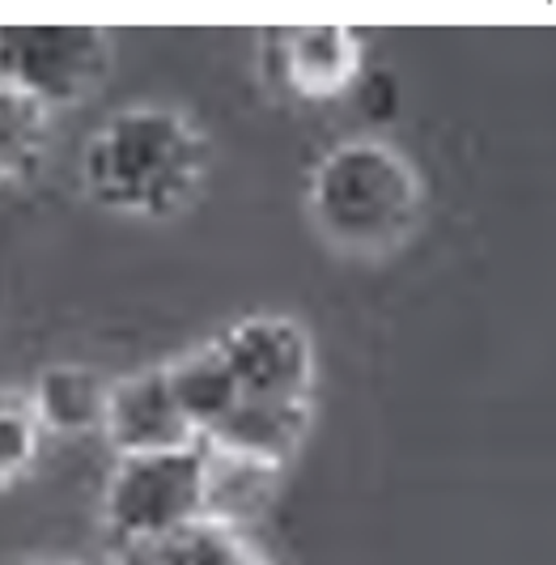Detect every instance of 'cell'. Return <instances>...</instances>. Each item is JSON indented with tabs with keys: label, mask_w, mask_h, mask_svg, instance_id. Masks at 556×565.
<instances>
[{
	"label": "cell",
	"mask_w": 556,
	"mask_h": 565,
	"mask_svg": "<svg viewBox=\"0 0 556 565\" xmlns=\"http://www.w3.org/2000/svg\"><path fill=\"white\" fill-rule=\"evenodd\" d=\"M209 162L204 132L162 103H132L94 128L77 174L94 204L124 217H170L188 209Z\"/></svg>",
	"instance_id": "cell-1"
},
{
	"label": "cell",
	"mask_w": 556,
	"mask_h": 565,
	"mask_svg": "<svg viewBox=\"0 0 556 565\" xmlns=\"http://www.w3.org/2000/svg\"><path fill=\"white\" fill-rule=\"evenodd\" d=\"M420 209L425 183L417 167L374 137L332 145L307 179L310 226L340 255L378 259L399 252L420 226Z\"/></svg>",
	"instance_id": "cell-2"
},
{
	"label": "cell",
	"mask_w": 556,
	"mask_h": 565,
	"mask_svg": "<svg viewBox=\"0 0 556 565\" xmlns=\"http://www.w3.org/2000/svg\"><path fill=\"white\" fill-rule=\"evenodd\" d=\"M209 463L204 443L183 451H149V455H115L111 481L103 493V514L119 544L162 540L209 510Z\"/></svg>",
	"instance_id": "cell-3"
},
{
	"label": "cell",
	"mask_w": 556,
	"mask_h": 565,
	"mask_svg": "<svg viewBox=\"0 0 556 565\" xmlns=\"http://www.w3.org/2000/svg\"><path fill=\"white\" fill-rule=\"evenodd\" d=\"M115 43L89 26H13L0 30V82L30 94L47 111L89 98L107 68Z\"/></svg>",
	"instance_id": "cell-4"
},
{
	"label": "cell",
	"mask_w": 556,
	"mask_h": 565,
	"mask_svg": "<svg viewBox=\"0 0 556 565\" xmlns=\"http://www.w3.org/2000/svg\"><path fill=\"white\" fill-rule=\"evenodd\" d=\"M234 374L238 404L250 408H310L314 396V340L289 315H247L213 337Z\"/></svg>",
	"instance_id": "cell-5"
},
{
	"label": "cell",
	"mask_w": 556,
	"mask_h": 565,
	"mask_svg": "<svg viewBox=\"0 0 556 565\" xmlns=\"http://www.w3.org/2000/svg\"><path fill=\"white\" fill-rule=\"evenodd\" d=\"M103 434L111 438L115 455L183 451V447L200 443L195 425L188 422L183 404L174 396L167 366L132 370V374L115 379Z\"/></svg>",
	"instance_id": "cell-6"
},
{
	"label": "cell",
	"mask_w": 556,
	"mask_h": 565,
	"mask_svg": "<svg viewBox=\"0 0 556 565\" xmlns=\"http://www.w3.org/2000/svg\"><path fill=\"white\" fill-rule=\"evenodd\" d=\"M264 56L280 85L307 103H332L349 94L362 73V43L353 30L340 26L272 30L264 39Z\"/></svg>",
	"instance_id": "cell-7"
},
{
	"label": "cell",
	"mask_w": 556,
	"mask_h": 565,
	"mask_svg": "<svg viewBox=\"0 0 556 565\" xmlns=\"http://www.w3.org/2000/svg\"><path fill=\"white\" fill-rule=\"evenodd\" d=\"M111 383L115 379H103L98 370L56 362V366L39 370L26 392L47 434H89L107 425Z\"/></svg>",
	"instance_id": "cell-8"
},
{
	"label": "cell",
	"mask_w": 556,
	"mask_h": 565,
	"mask_svg": "<svg viewBox=\"0 0 556 565\" xmlns=\"http://www.w3.org/2000/svg\"><path fill=\"white\" fill-rule=\"evenodd\" d=\"M204 463H209V481H204L209 510H204V519H217V523L238 527V532L268 510V502L277 498L280 472H285L277 463L222 451V447H209V443H204Z\"/></svg>",
	"instance_id": "cell-9"
},
{
	"label": "cell",
	"mask_w": 556,
	"mask_h": 565,
	"mask_svg": "<svg viewBox=\"0 0 556 565\" xmlns=\"http://www.w3.org/2000/svg\"><path fill=\"white\" fill-rule=\"evenodd\" d=\"M115 565H268L238 527L195 519L188 527L145 544H119Z\"/></svg>",
	"instance_id": "cell-10"
},
{
	"label": "cell",
	"mask_w": 556,
	"mask_h": 565,
	"mask_svg": "<svg viewBox=\"0 0 556 565\" xmlns=\"http://www.w3.org/2000/svg\"><path fill=\"white\" fill-rule=\"evenodd\" d=\"M167 370H170V383H174V396H179L188 422L195 425V434L204 443L238 408L234 374L222 362V353H217L213 340L192 349V353H183V358H174V362H167Z\"/></svg>",
	"instance_id": "cell-11"
},
{
	"label": "cell",
	"mask_w": 556,
	"mask_h": 565,
	"mask_svg": "<svg viewBox=\"0 0 556 565\" xmlns=\"http://www.w3.org/2000/svg\"><path fill=\"white\" fill-rule=\"evenodd\" d=\"M52 132V111L30 94L0 82V183L26 174Z\"/></svg>",
	"instance_id": "cell-12"
},
{
	"label": "cell",
	"mask_w": 556,
	"mask_h": 565,
	"mask_svg": "<svg viewBox=\"0 0 556 565\" xmlns=\"http://www.w3.org/2000/svg\"><path fill=\"white\" fill-rule=\"evenodd\" d=\"M47 443V429L34 413L26 387H0V489L30 477Z\"/></svg>",
	"instance_id": "cell-13"
},
{
	"label": "cell",
	"mask_w": 556,
	"mask_h": 565,
	"mask_svg": "<svg viewBox=\"0 0 556 565\" xmlns=\"http://www.w3.org/2000/svg\"><path fill=\"white\" fill-rule=\"evenodd\" d=\"M22 565H77V562H64V557H39V562H22Z\"/></svg>",
	"instance_id": "cell-14"
}]
</instances>
